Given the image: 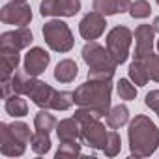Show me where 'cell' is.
Listing matches in <instances>:
<instances>
[{
  "mask_svg": "<svg viewBox=\"0 0 159 159\" xmlns=\"http://www.w3.org/2000/svg\"><path fill=\"white\" fill-rule=\"evenodd\" d=\"M129 148L135 157H148L159 146V129L144 114H137L127 129Z\"/></svg>",
  "mask_w": 159,
  "mask_h": 159,
  "instance_id": "cell-1",
  "label": "cell"
},
{
  "mask_svg": "<svg viewBox=\"0 0 159 159\" xmlns=\"http://www.w3.org/2000/svg\"><path fill=\"white\" fill-rule=\"evenodd\" d=\"M111 81H90L88 79V83L81 84L73 92V99L75 105L92 109L99 116H105L111 107Z\"/></svg>",
  "mask_w": 159,
  "mask_h": 159,
  "instance_id": "cell-2",
  "label": "cell"
},
{
  "mask_svg": "<svg viewBox=\"0 0 159 159\" xmlns=\"http://www.w3.org/2000/svg\"><path fill=\"white\" fill-rule=\"evenodd\" d=\"M28 98L41 109H52V111H67L75 99H73V92H60L54 90L52 86H49L47 83L36 81V84L32 86Z\"/></svg>",
  "mask_w": 159,
  "mask_h": 159,
  "instance_id": "cell-3",
  "label": "cell"
},
{
  "mask_svg": "<svg viewBox=\"0 0 159 159\" xmlns=\"http://www.w3.org/2000/svg\"><path fill=\"white\" fill-rule=\"evenodd\" d=\"M43 39L56 52H67L73 49V34L62 19H52L43 25Z\"/></svg>",
  "mask_w": 159,
  "mask_h": 159,
  "instance_id": "cell-4",
  "label": "cell"
},
{
  "mask_svg": "<svg viewBox=\"0 0 159 159\" xmlns=\"http://www.w3.org/2000/svg\"><path fill=\"white\" fill-rule=\"evenodd\" d=\"M131 41H133V32L127 26H114L107 34V51L116 64H124L127 60Z\"/></svg>",
  "mask_w": 159,
  "mask_h": 159,
  "instance_id": "cell-5",
  "label": "cell"
},
{
  "mask_svg": "<svg viewBox=\"0 0 159 159\" xmlns=\"http://www.w3.org/2000/svg\"><path fill=\"white\" fill-rule=\"evenodd\" d=\"M81 11V0H41L39 13L43 17H73Z\"/></svg>",
  "mask_w": 159,
  "mask_h": 159,
  "instance_id": "cell-6",
  "label": "cell"
},
{
  "mask_svg": "<svg viewBox=\"0 0 159 159\" xmlns=\"http://www.w3.org/2000/svg\"><path fill=\"white\" fill-rule=\"evenodd\" d=\"M0 21L13 26H26L32 21V10L26 2H11L0 10Z\"/></svg>",
  "mask_w": 159,
  "mask_h": 159,
  "instance_id": "cell-7",
  "label": "cell"
},
{
  "mask_svg": "<svg viewBox=\"0 0 159 159\" xmlns=\"http://www.w3.org/2000/svg\"><path fill=\"white\" fill-rule=\"evenodd\" d=\"M83 60L88 64L90 69H99V67H116L118 64L112 60L109 51L101 47L98 41H88L83 47Z\"/></svg>",
  "mask_w": 159,
  "mask_h": 159,
  "instance_id": "cell-8",
  "label": "cell"
},
{
  "mask_svg": "<svg viewBox=\"0 0 159 159\" xmlns=\"http://www.w3.org/2000/svg\"><path fill=\"white\" fill-rule=\"evenodd\" d=\"M34 36L26 26H17L15 30L4 32L0 36V51H21L32 43Z\"/></svg>",
  "mask_w": 159,
  "mask_h": 159,
  "instance_id": "cell-9",
  "label": "cell"
},
{
  "mask_svg": "<svg viewBox=\"0 0 159 159\" xmlns=\"http://www.w3.org/2000/svg\"><path fill=\"white\" fill-rule=\"evenodd\" d=\"M153 25H139L135 30V60H146L153 54Z\"/></svg>",
  "mask_w": 159,
  "mask_h": 159,
  "instance_id": "cell-10",
  "label": "cell"
},
{
  "mask_svg": "<svg viewBox=\"0 0 159 159\" xmlns=\"http://www.w3.org/2000/svg\"><path fill=\"white\" fill-rule=\"evenodd\" d=\"M105 26H107V21H105V15L99 13V11H90L83 17V21L79 23V32L81 36L88 41H96L103 32H105Z\"/></svg>",
  "mask_w": 159,
  "mask_h": 159,
  "instance_id": "cell-11",
  "label": "cell"
},
{
  "mask_svg": "<svg viewBox=\"0 0 159 159\" xmlns=\"http://www.w3.org/2000/svg\"><path fill=\"white\" fill-rule=\"evenodd\" d=\"M25 150L26 142H23L11 133L10 124H0V152L8 157H19L25 153Z\"/></svg>",
  "mask_w": 159,
  "mask_h": 159,
  "instance_id": "cell-12",
  "label": "cell"
},
{
  "mask_svg": "<svg viewBox=\"0 0 159 159\" xmlns=\"http://www.w3.org/2000/svg\"><path fill=\"white\" fill-rule=\"evenodd\" d=\"M49 62H51V54L45 49H41V47H34L25 56V71H28L30 75L38 77V75H41L47 69Z\"/></svg>",
  "mask_w": 159,
  "mask_h": 159,
  "instance_id": "cell-13",
  "label": "cell"
},
{
  "mask_svg": "<svg viewBox=\"0 0 159 159\" xmlns=\"http://www.w3.org/2000/svg\"><path fill=\"white\" fill-rule=\"evenodd\" d=\"M92 8H94V11H99L107 17V15H116V13L129 11L131 0H94Z\"/></svg>",
  "mask_w": 159,
  "mask_h": 159,
  "instance_id": "cell-14",
  "label": "cell"
},
{
  "mask_svg": "<svg viewBox=\"0 0 159 159\" xmlns=\"http://www.w3.org/2000/svg\"><path fill=\"white\" fill-rule=\"evenodd\" d=\"M56 133H58L60 142L77 140V139H81V122H79L75 116L73 118H66V120L56 124Z\"/></svg>",
  "mask_w": 159,
  "mask_h": 159,
  "instance_id": "cell-15",
  "label": "cell"
},
{
  "mask_svg": "<svg viewBox=\"0 0 159 159\" xmlns=\"http://www.w3.org/2000/svg\"><path fill=\"white\" fill-rule=\"evenodd\" d=\"M4 109L10 116L13 118H21V116H26L28 114V105H26V99H23V94H11L6 98L4 101Z\"/></svg>",
  "mask_w": 159,
  "mask_h": 159,
  "instance_id": "cell-16",
  "label": "cell"
},
{
  "mask_svg": "<svg viewBox=\"0 0 159 159\" xmlns=\"http://www.w3.org/2000/svg\"><path fill=\"white\" fill-rule=\"evenodd\" d=\"M21 62L19 51H0V69H2V79H10L17 66Z\"/></svg>",
  "mask_w": 159,
  "mask_h": 159,
  "instance_id": "cell-17",
  "label": "cell"
},
{
  "mask_svg": "<svg viewBox=\"0 0 159 159\" xmlns=\"http://www.w3.org/2000/svg\"><path fill=\"white\" fill-rule=\"evenodd\" d=\"M79 75V67L73 60L66 58V60H60L56 64V69H54V79L58 83H71L75 81V77Z\"/></svg>",
  "mask_w": 159,
  "mask_h": 159,
  "instance_id": "cell-18",
  "label": "cell"
},
{
  "mask_svg": "<svg viewBox=\"0 0 159 159\" xmlns=\"http://www.w3.org/2000/svg\"><path fill=\"white\" fill-rule=\"evenodd\" d=\"M129 122V109L125 105H116L107 112V125L111 129H120Z\"/></svg>",
  "mask_w": 159,
  "mask_h": 159,
  "instance_id": "cell-19",
  "label": "cell"
},
{
  "mask_svg": "<svg viewBox=\"0 0 159 159\" xmlns=\"http://www.w3.org/2000/svg\"><path fill=\"white\" fill-rule=\"evenodd\" d=\"M129 79L137 84V86H144L150 81V73L146 67L144 60H133L129 66Z\"/></svg>",
  "mask_w": 159,
  "mask_h": 159,
  "instance_id": "cell-20",
  "label": "cell"
},
{
  "mask_svg": "<svg viewBox=\"0 0 159 159\" xmlns=\"http://www.w3.org/2000/svg\"><path fill=\"white\" fill-rule=\"evenodd\" d=\"M34 127H36V131L51 133V129L56 127V118L49 111H39L36 114V118H34Z\"/></svg>",
  "mask_w": 159,
  "mask_h": 159,
  "instance_id": "cell-21",
  "label": "cell"
},
{
  "mask_svg": "<svg viewBox=\"0 0 159 159\" xmlns=\"http://www.w3.org/2000/svg\"><path fill=\"white\" fill-rule=\"evenodd\" d=\"M30 144H32V150L38 153V155H45L49 150H51V137L49 133H43V131H36L30 139Z\"/></svg>",
  "mask_w": 159,
  "mask_h": 159,
  "instance_id": "cell-22",
  "label": "cell"
},
{
  "mask_svg": "<svg viewBox=\"0 0 159 159\" xmlns=\"http://www.w3.org/2000/svg\"><path fill=\"white\" fill-rule=\"evenodd\" d=\"M150 13H152L150 2H146V0H135V2H131L129 15L133 19H146V17H150Z\"/></svg>",
  "mask_w": 159,
  "mask_h": 159,
  "instance_id": "cell-23",
  "label": "cell"
},
{
  "mask_svg": "<svg viewBox=\"0 0 159 159\" xmlns=\"http://www.w3.org/2000/svg\"><path fill=\"white\" fill-rule=\"evenodd\" d=\"M120 148H122V139H120V135L116 133V129L109 131L107 144H105V148H103L105 155H109V157H114V155L120 152Z\"/></svg>",
  "mask_w": 159,
  "mask_h": 159,
  "instance_id": "cell-24",
  "label": "cell"
},
{
  "mask_svg": "<svg viewBox=\"0 0 159 159\" xmlns=\"http://www.w3.org/2000/svg\"><path fill=\"white\" fill-rule=\"evenodd\" d=\"M118 96L125 101H131L137 98V86L135 83H131L129 79H120L118 81Z\"/></svg>",
  "mask_w": 159,
  "mask_h": 159,
  "instance_id": "cell-25",
  "label": "cell"
},
{
  "mask_svg": "<svg viewBox=\"0 0 159 159\" xmlns=\"http://www.w3.org/2000/svg\"><path fill=\"white\" fill-rule=\"evenodd\" d=\"M79 153H81V144H77L75 140L60 142V148L56 152V159H60V157H75Z\"/></svg>",
  "mask_w": 159,
  "mask_h": 159,
  "instance_id": "cell-26",
  "label": "cell"
},
{
  "mask_svg": "<svg viewBox=\"0 0 159 159\" xmlns=\"http://www.w3.org/2000/svg\"><path fill=\"white\" fill-rule=\"evenodd\" d=\"M144 62H146L150 79H152V81H157V83H159V54H150Z\"/></svg>",
  "mask_w": 159,
  "mask_h": 159,
  "instance_id": "cell-27",
  "label": "cell"
},
{
  "mask_svg": "<svg viewBox=\"0 0 159 159\" xmlns=\"http://www.w3.org/2000/svg\"><path fill=\"white\" fill-rule=\"evenodd\" d=\"M144 103H146V107H150L152 111L159 112V90H152V92H148Z\"/></svg>",
  "mask_w": 159,
  "mask_h": 159,
  "instance_id": "cell-28",
  "label": "cell"
},
{
  "mask_svg": "<svg viewBox=\"0 0 159 159\" xmlns=\"http://www.w3.org/2000/svg\"><path fill=\"white\" fill-rule=\"evenodd\" d=\"M153 30L159 32V17H155V21H153Z\"/></svg>",
  "mask_w": 159,
  "mask_h": 159,
  "instance_id": "cell-29",
  "label": "cell"
},
{
  "mask_svg": "<svg viewBox=\"0 0 159 159\" xmlns=\"http://www.w3.org/2000/svg\"><path fill=\"white\" fill-rule=\"evenodd\" d=\"M13 2H26V0H13Z\"/></svg>",
  "mask_w": 159,
  "mask_h": 159,
  "instance_id": "cell-30",
  "label": "cell"
},
{
  "mask_svg": "<svg viewBox=\"0 0 159 159\" xmlns=\"http://www.w3.org/2000/svg\"><path fill=\"white\" fill-rule=\"evenodd\" d=\"M157 51H159V41H157Z\"/></svg>",
  "mask_w": 159,
  "mask_h": 159,
  "instance_id": "cell-31",
  "label": "cell"
},
{
  "mask_svg": "<svg viewBox=\"0 0 159 159\" xmlns=\"http://www.w3.org/2000/svg\"><path fill=\"white\" fill-rule=\"evenodd\" d=\"M155 2H157V4H159V0H155Z\"/></svg>",
  "mask_w": 159,
  "mask_h": 159,
  "instance_id": "cell-32",
  "label": "cell"
},
{
  "mask_svg": "<svg viewBox=\"0 0 159 159\" xmlns=\"http://www.w3.org/2000/svg\"><path fill=\"white\" fill-rule=\"evenodd\" d=\"M157 114H159V112H157Z\"/></svg>",
  "mask_w": 159,
  "mask_h": 159,
  "instance_id": "cell-33",
  "label": "cell"
}]
</instances>
